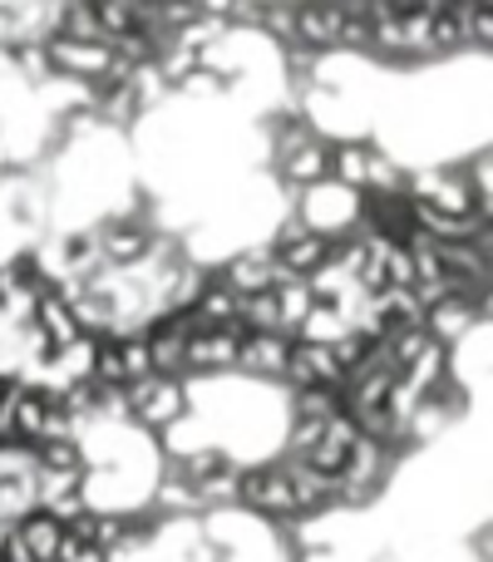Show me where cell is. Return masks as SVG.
I'll list each match as a JSON object with an SVG mask.
<instances>
[{
  "label": "cell",
  "mask_w": 493,
  "mask_h": 562,
  "mask_svg": "<svg viewBox=\"0 0 493 562\" xmlns=\"http://www.w3.org/2000/svg\"><path fill=\"white\" fill-rule=\"evenodd\" d=\"M124 409L128 425L144 429V435H164L173 419H183L193 409V390L183 375H164V370H148L134 385H124Z\"/></svg>",
  "instance_id": "cell-1"
},
{
  "label": "cell",
  "mask_w": 493,
  "mask_h": 562,
  "mask_svg": "<svg viewBox=\"0 0 493 562\" xmlns=\"http://www.w3.org/2000/svg\"><path fill=\"white\" fill-rule=\"evenodd\" d=\"M45 59L55 69V79H75V85H109V79H124L128 65H119L114 49L104 40H75V35H59L49 30L45 40Z\"/></svg>",
  "instance_id": "cell-2"
},
{
  "label": "cell",
  "mask_w": 493,
  "mask_h": 562,
  "mask_svg": "<svg viewBox=\"0 0 493 562\" xmlns=\"http://www.w3.org/2000/svg\"><path fill=\"white\" fill-rule=\"evenodd\" d=\"M237 508L257 514L261 524H281V518H296V494H291V474L281 459L267 464L237 469Z\"/></svg>",
  "instance_id": "cell-3"
},
{
  "label": "cell",
  "mask_w": 493,
  "mask_h": 562,
  "mask_svg": "<svg viewBox=\"0 0 493 562\" xmlns=\"http://www.w3.org/2000/svg\"><path fill=\"white\" fill-rule=\"evenodd\" d=\"M267 252H271V262H277L281 277H301V281H306L316 267H326L330 237L326 233H311L301 217H291V223L277 227V237H271Z\"/></svg>",
  "instance_id": "cell-4"
},
{
  "label": "cell",
  "mask_w": 493,
  "mask_h": 562,
  "mask_svg": "<svg viewBox=\"0 0 493 562\" xmlns=\"http://www.w3.org/2000/svg\"><path fill=\"white\" fill-rule=\"evenodd\" d=\"M340 380H346V366H340L336 346H321V340H296V336H291L281 385H287V390H340Z\"/></svg>",
  "instance_id": "cell-5"
},
{
  "label": "cell",
  "mask_w": 493,
  "mask_h": 562,
  "mask_svg": "<svg viewBox=\"0 0 493 562\" xmlns=\"http://www.w3.org/2000/svg\"><path fill=\"white\" fill-rule=\"evenodd\" d=\"M243 326H193L183 340V380L188 375H227L237 366Z\"/></svg>",
  "instance_id": "cell-6"
},
{
  "label": "cell",
  "mask_w": 493,
  "mask_h": 562,
  "mask_svg": "<svg viewBox=\"0 0 493 562\" xmlns=\"http://www.w3.org/2000/svg\"><path fill=\"white\" fill-rule=\"evenodd\" d=\"M99 237V257H104V267H134L148 257V247H154V227L144 223L138 213H114L104 227H94Z\"/></svg>",
  "instance_id": "cell-7"
},
{
  "label": "cell",
  "mask_w": 493,
  "mask_h": 562,
  "mask_svg": "<svg viewBox=\"0 0 493 562\" xmlns=\"http://www.w3.org/2000/svg\"><path fill=\"white\" fill-rule=\"evenodd\" d=\"M287 350H291L287 330H243L233 370L257 380V385H271V380H281V370H287Z\"/></svg>",
  "instance_id": "cell-8"
},
{
  "label": "cell",
  "mask_w": 493,
  "mask_h": 562,
  "mask_svg": "<svg viewBox=\"0 0 493 562\" xmlns=\"http://www.w3.org/2000/svg\"><path fill=\"white\" fill-rule=\"evenodd\" d=\"M25 326L35 330L40 340H45L49 356H55V350H65V346H75L79 336H89V330L75 321V306H69V296H65L59 286H45V291H40L35 306H30V321H25Z\"/></svg>",
  "instance_id": "cell-9"
},
{
  "label": "cell",
  "mask_w": 493,
  "mask_h": 562,
  "mask_svg": "<svg viewBox=\"0 0 493 562\" xmlns=\"http://www.w3.org/2000/svg\"><path fill=\"white\" fill-rule=\"evenodd\" d=\"M346 15V0H301L296 5V30H291V45H306L330 55L336 49V30Z\"/></svg>",
  "instance_id": "cell-10"
},
{
  "label": "cell",
  "mask_w": 493,
  "mask_h": 562,
  "mask_svg": "<svg viewBox=\"0 0 493 562\" xmlns=\"http://www.w3.org/2000/svg\"><path fill=\"white\" fill-rule=\"evenodd\" d=\"M277 173H281V183H291V188H311V183H321V178H330V138L311 134L306 144L277 154Z\"/></svg>",
  "instance_id": "cell-11"
},
{
  "label": "cell",
  "mask_w": 493,
  "mask_h": 562,
  "mask_svg": "<svg viewBox=\"0 0 493 562\" xmlns=\"http://www.w3.org/2000/svg\"><path fill=\"white\" fill-rule=\"evenodd\" d=\"M217 281H227L237 296H257V291H271V286H277L281 272H277V262H271L267 247H257V252L227 257V262L217 267Z\"/></svg>",
  "instance_id": "cell-12"
},
{
  "label": "cell",
  "mask_w": 493,
  "mask_h": 562,
  "mask_svg": "<svg viewBox=\"0 0 493 562\" xmlns=\"http://www.w3.org/2000/svg\"><path fill=\"white\" fill-rule=\"evenodd\" d=\"M15 538L30 548V558L35 562H55L59 558V543H65V524H59L55 514H45V508H30L25 518H15Z\"/></svg>",
  "instance_id": "cell-13"
},
{
  "label": "cell",
  "mask_w": 493,
  "mask_h": 562,
  "mask_svg": "<svg viewBox=\"0 0 493 562\" xmlns=\"http://www.w3.org/2000/svg\"><path fill=\"white\" fill-rule=\"evenodd\" d=\"M346 330H350V321H346V311H340L336 301H311V311L301 316V326H296V340H321V346H336Z\"/></svg>",
  "instance_id": "cell-14"
},
{
  "label": "cell",
  "mask_w": 493,
  "mask_h": 562,
  "mask_svg": "<svg viewBox=\"0 0 493 562\" xmlns=\"http://www.w3.org/2000/svg\"><path fill=\"white\" fill-rule=\"evenodd\" d=\"M30 508H40L35 469H20V474H5V479H0V528H10L15 518H25Z\"/></svg>",
  "instance_id": "cell-15"
},
{
  "label": "cell",
  "mask_w": 493,
  "mask_h": 562,
  "mask_svg": "<svg viewBox=\"0 0 493 562\" xmlns=\"http://www.w3.org/2000/svg\"><path fill=\"white\" fill-rule=\"evenodd\" d=\"M271 296H277V316H281V330L287 336H296V326H301V316L311 311V286L301 277H281L277 286H271Z\"/></svg>",
  "instance_id": "cell-16"
},
{
  "label": "cell",
  "mask_w": 493,
  "mask_h": 562,
  "mask_svg": "<svg viewBox=\"0 0 493 562\" xmlns=\"http://www.w3.org/2000/svg\"><path fill=\"white\" fill-rule=\"evenodd\" d=\"M340 415V390H291L287 419H336Z\"/></svg>",
  "instance_id": "cell-17"
},
{
  "label": "cell",
  "mask_w": 493,
  "mask_h": 562,
  "mask_svg": "<svg viewBox=\"0 0 493 562\" xmlns=\"http://www.w3.org/2000/svg\"><path fill=\"white\" fill-rule=\"evenodd\" d=\"M261 5H267V0H227V20H233V25H261Z\"/></svg>",
  "instance_id": "cell-18"
},
{
  "label": "cell",
  "mask_w": 493,
  "mask_h": 562,
  "mask_svg": "<svg viewBox=\"0 0 493 562\" xmlns=\"http://www.w3.org/2000/svg\"><path fill=\"white\" fill-rule=\"evenodd\" d=\"M134 5H138V10H158V5H164V0H134Z\"/></svg>",
  "instance_id": "cell-19"
},
{
  "label": "cell",
  "mask_w": 493,
  "mask_h": 562,
  "mask_svg": "<svg viewBox=\"0 0 493 562\" xmlns=\"http://www.w3.org/2000/svg\"><path fill=\"white\" fill-rule=\"evenodd\" d=\"M10 164V148H5V138H0V168H5Z\"/></svg>",
  "instance_id": "cell-20"
}]
</instances>
